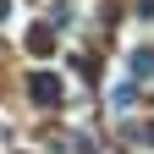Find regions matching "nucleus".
I'll use <instances>...</instances> for the list:
<instances>
[{
    "label": "nucleus",
    "instance_id": "2",
    "mask_svg": "<svg viewBox=\"0 0 154 154\" xmlns=\"http://www.w3.org/2000/svg\"><path fill=\"white\" fill-rule=\"evenodd\" d=\"M28 50H33V55H50V50H55L50 28H33V33H28Z\"/></svg>",
    "mask_w": 154,
    "mask_h": 154
},
{
    "label": "nucleus",
    "instance_id": "1",
    "mask_svg": "<svg viewBox=\"0 0 154 154\" xmlns=\"http://www.w3.org/2000/svg\"><path fill=\"white\" fill-rule=\"evenodd\" d=\"M28 94L38 105H61V77L55 72H38V77H28Z\"/></svg>",
    "mask_w": 154,
    "mask_h": 154
},
{
    "label": "nucleus",
    "instance_id": "3",
    "mask_svg": "<svg viewBox=\"0 0 154 154\" xmlns=\"http://www.w3.org/2000/svg\"><path fill=\"white\" fill-rule=\"evenodd\" d=\"M132 72H138V77H154V50H143V55H132Z\"/></svg>",
    "mask_w": 154,
    "mask_h": 154
}]
</instances>
